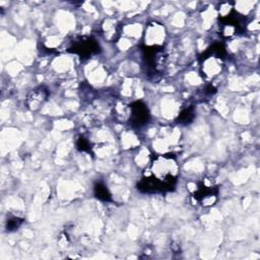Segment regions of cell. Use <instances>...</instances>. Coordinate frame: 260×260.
Instances as JSON below:
<instances>
[{
    "label": "cell",
    "mask_w": 260,
    "mask_h": 260,
    "mask_svg": "<svg viewBox=\"0 0 260 260\" xmlns=\"http://www.w3.org/2000/svg\"><path fill=\"white\" fill-rule=\"evenodd\" d=\"M178 174L179 166L174 155L170 153L154 155L137 188L144 193L171 191L176 184Z\"/></svg>",
    "instance_id": "6da1fadb"
},
{
    "label": "cell",
    "mask_w": 260,
    "mask_h": 260,
    "mask_svg": "<svg viewBox=\"0 0 260 260\" xmlns=\"http://www.w3.org/2000/svg\"><path fill=\"white\" fill-rule=\"evenodd\" d=\"M217 191V187L213 183L207 184L206 182H200L193 196L201 205L210 206L216 201Z\"/></svg>",
    "instance_id": "7a4b0ae2"
},
{
    "label": "cell",
    "mask_w": 260,
    "mask_h": 260,
    "mask_svg": "<svg viewBox=\"0 0 260 260\" xmlns=\"http://www.w3.org/2000/svg\"><path fill=\"white\" fill-rule=\"evenodd\" d=\"M149 120V112L142 102H135L130 106L129 122L134 127H142Z\"/></svg>",
    "instance_id": "3957f363"
},
{
    "label": "cell",
    "mask_w": 260,
    "mask_h": 260,
    "mask_svg": "<svg viewBox=\"0 0 260 260\" xmlns=\"http://www.w3.org/2000/svg\"><path fill=\"white\" fill-rule=\"evenodd\" d=\"M70 51L79 55L81 58H87L99 51V44L89 38H81L73 43Z\"/></svg>",
    "instance_id": "277c9868"
},
{
    "label": "cell",
    "mask_w": 260,
    "mask_h": 260,
    "mask_svg": "<svg viewBox=\"0 0 260 260\" xmlns=\"http://www.w3.org/2000/svg\"><path fill=\"white\" fill-rule=\"evenodd\" d=\"M49 92L46 87L40 86L38 88H35L28 95H27V105L30 109L35 110L39 108L48 98Z\"/></svg>",
    "instance_id": "5b68a950"
},
{
    "label": "cell",
    "mask_w": 260,
    "mask_h": 260,
    "mask_svg": "<svg viewBox=\"0 0 260 260\" xmlns=\"http://www.w3.org/2000/svg\"><path fill=\"white\" fill-rule=\"evenodd\" d=\"M94 195L96 198H99L100 200H103V201L111 200V194H110L108 188L102 183H98L94 186Z\"/></svg>",
    "instance_id": "8992f818"
},
{
    "label": "cell",
    "mask_w": 260,
    "mask_h": 260,
    "mask_svg": "<svg viewBox=\"0 0 260 260\" xmlns=\"http://www.w3.org/2000/svg\"><path fill=\"white\" fill-rule=\"evenodd\" d=\"M194 118V112H193V109L192 108H189V109H186L184 110L178 120H179V123H183V124H187V123H190Z\"/></svg>",
    "instance_id": "52a82bcc"
},
{
    "label": "cell",
    "mask_w": 260,
    "mask_h": 260,
    "mask_svg": "<svg viewBox=\"0 0 260 260\" xmlns=\"http://www.w3.org/2000/svg\"><path fill=\"white\" fill-rule=\"evenodd\" d=\"M22 223V219L18 218V217H12L7 219V230L8 231H13L18 229V226Z\"/></svg>",
    "instance_id": "ba28073f"
},
{
    "label": "cell",
    "mask_w": 260,
    "mask_h": 260,
    "mask_svg": "<svg viewBox=\"0 0 260 260\" xmlns=\"http://www.w3.org/2000/svg\"><path fill=\"white\" fill-rule=\"evenodd\" d=\"M77 147H78L81 151H89V149H90V147H89V142H88L85 138H83V137H81V138L78 139V141H77Z\"/></svg>",
    "instance_id": "9c48e42d"
}]
</instances>
